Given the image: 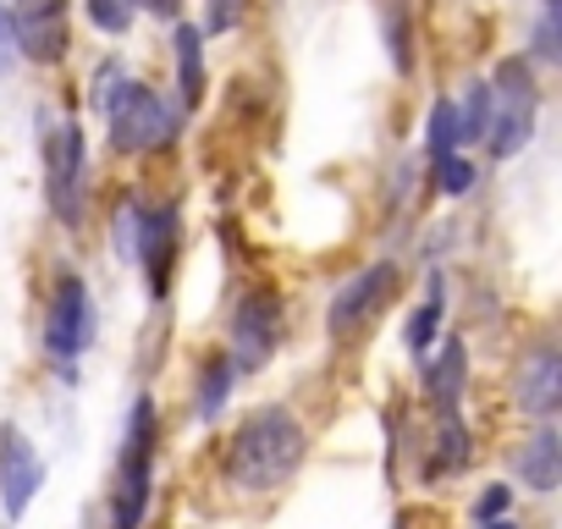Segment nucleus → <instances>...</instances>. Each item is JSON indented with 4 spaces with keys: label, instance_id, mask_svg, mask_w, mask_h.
Wrapping results in <instances>:
<instances>
[{
    "label": "nucleus",
    "instance_id": "f257e3e1",
    "mask_svg": "<svg viewBox=\"0 0 562 529\" xmlns=\"http://www.w3.org/2000/svg\"><path fill=\"white\" fill-rule=\"evenodd\" d=\"M304 452H310L304 419H299L293 408H281V403H265V408H254V414L232 430L221 480H226L232 491H243V496H265V491H281V485L299 474Z\"/></svg>",
    "mask_w": 562,
    "mask_h": 529
},
{
    "label": "nucleus",
    "instance_id": "f03ea898",
    "mask_svg": "<svg viewBox=\"0 0 562 529\" xmlns=\"http://www.w3.org/2000/svg\"><path fill=\"white\" fill-rule=\"evenodd\" d=\"M155 452H160V425H155V403L138 397L122 430V452H116V491H111V529H138L155 496Z\"/></svg>",
    "mask_w": 562,
    "mask_h": 529
},
{
    "label": "nucleus",
    "instance_id": "7ed1b4c3",
    "mask_svg": "<svg viewBox=\"0 0 562 529\" xmlns=\"http://www.w3.org/2000/svg\"><path fill=\"white\" fill-rule=\"evenodd\" d=\"M105 122H111V144L122 155H149V149H166L177 138L171 105L149 83H138V78H122L105 94Z\"/></svg>",
    "mask_w": 562,
    "mask_h": 529
},
{
    "label": "nucleus",
    "instance_id": "20e7f679",
    "mask_svg": "<svg viewBox=\"0 0 562 529\" xmlns=\"http://www.w3.org/2000/svg\"><path fill=\"white\" fill-rule=\"evenodd\" d=\"M535 116H540V94L524 61H502L496 83H491V122H485V149L496 160H513L529 138H535Z\"/></svg>",
    "mask_w": 562,
    "mask_h": 529
},
{
    "label": "nucleus",
    "instance_id": "39448f33",
    "mask_svg": "<svg viewBox=\"0 0 562 529\" xmlns=\"http://www.w3.org/2000/svg\"><path fill=\"white\" fill-rule=\"evenodd\" d=\"M94 342V304H89V282L78 271H67L50 293L45 309V359L61 370V381H78V359Z\"/></svg>",
    "mask_w": 562,
    "mask_h": 529
},
{
    "label": "nucleus",
    "instance_id": "423d86ee",
    "mask_svg": "<svg viewBox=\"0 0 562 529\" xmlns=\"http://www.w3.org/2000/svg\"><path fill=\"white\" fill-rule=\"evenodd\" d=\"M403 288V271L392 259H375V264H364L359 277H348L337 293H331V309H326V331L331 337H359L386 304H392V293Z\"/></svg>",
    "mask_w": 562,
    "mask_h": 529
},
{
    "label": "nucleus",
    "instance_id": "0eeeda50",
    "mask_svg": "<svg viewBox=\"0 0 562 529\" xmlns=\"http://www.w3.org/2000/svg\"><path fill=\"white\" fill-rule=\"evenodd\" d=\"M83 166H89L83 127L67 116L45 144V199H50L61 226H83Z\"/></svg>",
    "mask_w": 562,
    "mask_h": 529
},
{
    "label": "nucleus",
    "instance_id": "6e6552de",
    "mask_svg": "<svg viewBox=\"0 0 562 529\" xmlns=\"http://www.w3.org/2000/svg\"><path fill=\"white\" fill-rule=\"evenodd\" d=\"M7 18H12L18 56H29L34 67H56L67 56V45H72V0H18Z\"/></svg>",
    "mask_w": 562,
    "mask_h": 529
},
{
    "label": "nucleus",
    "instance_id": "1a4fd4ad",
    "mask_svg": "<svg viewBox=\"0 0 562 529\" xmlns=\"http://www.w3.org/2000/svg\"><path fill=\"white\" fill-rule=\"evenodd\" d=\"M276 342H281V304H276V293L270 288L243 293V304L232 315V370H243V375L265 370Z\"/></svg>",
    "mask_w": 562,
    "mask_h": 529
},
{
    "label": "nucleus",
    "instance_id": "9d476101",
    "mask_svg": "<svg viewBox=\"0 0 562 529\" xmlns=\"http://www.w3.org/2000/svg\"><path fill=\"white\" fill-rule=\"evenodd\" d=\"M40 491H45V458L29 441V430L7 419L0 425V507H7V518H23Z\"/></svg>",
    "mask_w": 562,
    "mask_h": 529
},
{
    "label": "nucleus",
    "instance_id": "9b49d317",
    "mask_svg": "<svg viewBox=\"0 0 562 529\" xmlns=\"http://www.w3.org/2000/svg\"><path fill=\"white\" fill-rule=\"evenodd\" d=\"M171 254H177V210L171 204H155V210L138 215V248H133V259L144 264V282H149L155 299H166Z\"/></svg>",
    "mask_w": 562,
    "mask_h": 529
},
{
    "label": "nucleus",
    "instance_id": "f8f14e48",
    "mask_svg": "<svg viewBox=\"0 0 562 529\" xmlns=\"http://www.w3.org/2000/svg\"><path fill=\"white\" fill-rule=\"evenodd\" d=\"M513 403L535 419H551L562 408V359L557 348H535L524 364H518V381H513Z\"/></svg>",
    "mask_w": 562,
    "mask_h": 529
},
{
    "label": "nucleus",
    "instance_id": "ddd939ff",
    "mask_svg": "<svg viewBox=\"0 0 562 529\" xmlns=\"http://www.w3.org/2000/svg\"><path fill=\"white\" fill-rule=\"evenodd\" d=\"M513 474H518V485H529V491H557L562 485V436L551 430V425H540L529 441H518V452H513Z\"/></svg>",
    "mask_w": 562,
    "mask_h": 529
},
{
    "label": "nucleus",
    "instance_id": "4468645a",
    "mask_svg": "<svg viewBox=\"0 0 562 529\" xmlns=\"http://www.w3.org/2000/svg\"><path fill=\"white\" fill-rule=\"evenodd\" d=\"M463 381H469V353H463V337H447L441 353H425V392L441 414H458L463 403Z\"/></svg>",
    "mask_w": 562,
    "mask_h": 529
},
{
    "label": "nucleus",
    "instance_id": "2eb2a0df",
    "mask_svg": "<svg viewBox=\"0 0 562 529\" xmlns=\"http://www.w3.org/2000/svg\"><path fill=\"white\" fill-rule=\"evenodd\" d=\"M441 320H447V288H441V277H430V282H425V304L408 315V331H403V342H408V353H414L419 364H425V353L436 348Z\"/></svg>",
    "mask_w": 562,
    "mask_h": 529
},
{
    "label": "nucleus",
    "instance_id": "dca6fc26",
    "mask_svg": "<svg viewBox=\"0 0 562 529\" xmlns=\"http://www.w3.org/2000/svg\"><path fill=\"white\" fill-rule=\"evenodd\" d=\"M474 458V441H469V425L458 414H441V436H436V452L425 458V480H447V474H463Z\"/></svg>",
    "mask_w": 562,
    "mask_h": 529
},
{
    "label": "nucleus",
    "instance_id": "f3484780",
    "mask_svg": "<svg viewBox=\"0 0 562 529\" xmlns=\"http://www.w3.org/2000/svg\"><path fill=\"white\" fill-rule=\"evenodd\" d=\"M232 359L226 353H210L204 359V370H199V386H193V414H199V425H210L221 408H226V392H232Z\"/></svg>",
    "mask_w": 562,
    "mask_h": 529
},
{
    "label": "nucleus",
    "instance_id": "a211bd4d",
    "mask_svg": "<svg viewBox=\"0 0 562 529\" xmlns=\"http://www.w3.org/2000/svg\"><path fill=\"white\" fill-rule=\"evenodd\" d=\"M177 78H182V105L204 100V34L199 29H177Z\"/></svg>",
    "mask_w": 562,
    "mask_h": 529
},
{
    "label": "nucleus",
    "instance_id": "6ab92c4d",
    "mask_svg": "<svg viewBox=\"0 0 562 529\" xmlns=\"http://www.w3.org/2000/svg\"><path fill=\"white\" fill-rule=\"evenodd\" d=\"M458 144H463V133H458V105H452V100H436V105H430V122H425V149H430V160L458 155Z\"/></svg>",
    "mask_w": 562,
    "mask_h": 529
},
{
    "label": "nucleus",
    "instance_id": "aec40b11",
    "mask_svg": "<svg viewBox=\"0 0 562 529\" xmlns=\"http://www.w3.org/2000/svg\"><path fill=\"white\" fill-rule=\"evenodd\" d=\"M485 122H491V83H469V94H463V105H458V133H463V144L485 138Z\"/></svg>",
    "mask_w": 562,
    "mask_h": 529
},
{
    "label": "nucleus",
    "instance_id": "412c9836",
    "mask_svg": "<svg viewBox=\"0 0 562 529\" xmlns=\"http://www.w3.org/2000/svg\"><path fill=\"white\" fill-rule=\"evenodd\" d=\"M83 7H89V23L100 34H111V40H122L133 29V18H138V0H83Z\"/></svg>",
    "mask_w": 562,
    "mask_h": 529
},
{
    "label": "nucleus",
    "instance_id": "4be33fe9",
    "mask_svg": "<svg viewBox=\"0 0 562 529\" xmlns=\"http://www.w3.org/2000/svg\"><path fill=\"white\" fill-rule=\"evenodd\" d=\"M557 29H562V0H546V7H540V23H535V56H540V61H557V56H562Z\"/></svg>",
    "mask_w": 562,
    "mask_h": 529
},
{
    "label": "nucleus",
    "instance_id": "5701e85b",
    "mask_svg": "<svg viewBox=\"0 0 562 529\" xmlns=\"http://www.w3.org/2000/svg\"><path fill=\"white\" fill-rule=\"evenodd\" d=\"M474 177H480V171H474L463 155H441V160H436V188H441V193H452V199H458V193H469V188H474Z\"/></svg>",
    "mask_w": 562,
    "mask_h": 529
},
{
    "label": "nucleus",
    "instance_id": "b1692460",
    "mask_svg": "<svg viewBox=\"0 0 562 529\" xmlns=\"http://www.w3.org/2000/svg\"><path fill=\"white\" fill-rule=\"evenodd\" d=\"M138 215H144V204H138V199L116 204V232H111V243H116V254H122V259H133V248H138Z\"/></svg>",
    "mask_w": 562,
    "mask_h": 529
},
{
    "label": "nucleus",
    "instance_id": "393cba45",
    "mask_svg": "<svg viewBox=\"0 0 562 529\" xmlns=\"http://www.w3.org/2000/svg\"><path fill=\"white\" fill-rule=\"evenodd\" d=\"M237 18H243V0H210L199 34H226V29H237Z\"/></svg>",
    "mask_w": 562,
    "mask_h": 529
},
{
    "label": "nucleus",
    "instance_id": "a878e982",
    "mask_svg": "<svg viewBox=\"0 0 562 529\" xmlns=\"http://www.w3.org/2000/svg\"><path fill=\"white\" fill-rule=\"evenodd\" d=\"M507 507H513V485H491V491H480V502H474V524L502 518Z\"/></svg>",
    "mask_w": 562,
    "mask_h": 529
},
{
    "label": "nucleus",
    "instance_id": "bb28decb",
    "mask_svg": "<svg viewBox=\"0 0 562 529\" xmlns=\"http://www.w3.org/2000/svg\"><path fill=\"white\" fill-rule=\"evenodd\" d=\"M18 61L23 56H18V40H12V18H7V7H0V78H7Z\"/></svg>",
    "mask_w": 562,
    "mask_h": 529
},
{
    "label": "nucleus",
    "instance_id": "cd10ccee",
    "mask_svg": "<svg viewBox=\"0 0 562 529\" xmlns=\"http://www.w3.org/2000/svg\"><path fill=\"white\" fill-rule=\"evenodd\" d=\"M138 7H149L155 18H177V12H182V0H138Z\"/></svg>",
    "mask_w": 562,
    "mask_h": 529
},
{
    "label": "nucleus",
    "instance_id": "c85d7f7f",
    "mask_svg": "<svg viewBox=\"0 0 562 529\" xmlns=\"http://www.w3.org/2000/svg\"><path fill=\"white\" fill-rule=\"evenodd\" d=\"M474 529H518V524H513V518L502 513V518H485V524H474Z\"/></svg>",
    "mask_w": 562,
    "mask_h": 529
}]
</instances>
